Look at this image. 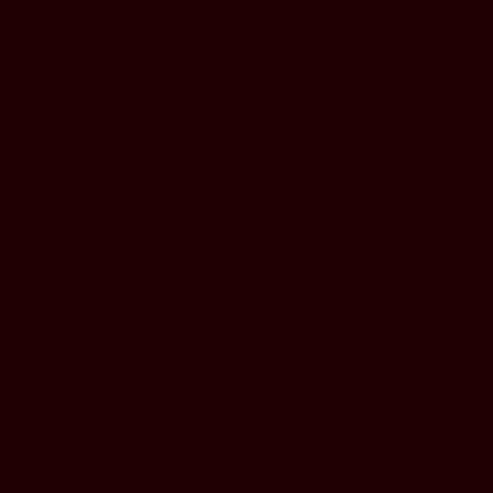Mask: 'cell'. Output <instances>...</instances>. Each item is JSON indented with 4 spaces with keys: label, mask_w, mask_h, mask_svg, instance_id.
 <instances>
[]
</instances>
